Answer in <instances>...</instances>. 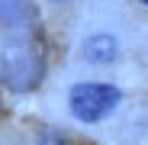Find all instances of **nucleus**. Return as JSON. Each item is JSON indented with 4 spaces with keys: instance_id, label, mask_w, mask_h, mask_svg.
<instances>
[{
    "instance_id": "f257e3e1",
    "label": "nucleus",
    "mask_w": 148,
    "mask_h": 145,
    "mask_svg": "<svg viewBox=\"0 0 148 145\" xmlns=\"http://www.w3.org/2000/svg\"><path fill=\"white\" fill-rule=\"evenodd\" d=\"M116 107H119V90L113 84L87 81V84H74L71 87V113L81 123H100Z\"/></svg>"
},
{
    "instance_id": "f03ea898",
    "label": "nucleus",
    "mask_w": 148,
    "mask_h": 145,
    "mask_svg": "<svg viewBox=\"0 0 148 145\" xmlns=\"http://www.w3.org/2000/svg\"><path fill=\"white\" fill-rule=\"evenodd\" d=\"M84 58L87 61H113L116 58V39L113 36H93V39H87Z\"/></svg>"
},
{
    "instance_id": "7ed1b4c3",
    "label": "nucleus",
    "mask_w": 148,
    "mask_h": 145,
    "mask_svg": "<svg viewBox=\"0 0 148 145\" xmlns=\"http://www.w3.org/2000/svg\"><path fill=\"white\" fill-rule=\"evenodd\" d=\"M145 3H148V0H145Z\"/></svg>"
}]
</instances>
